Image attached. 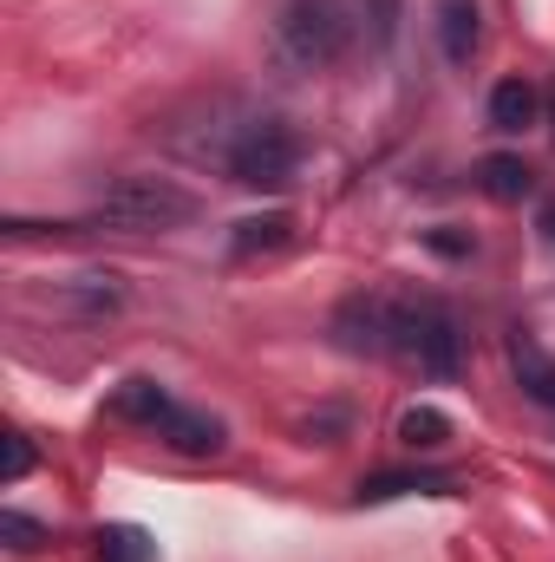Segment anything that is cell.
Segmentation results:
<instances>
[{"label": "cell", "mask_w": 555, "mask_h": 562, "mask_svg": "<svg viewBox=\"0 0 555 562\" xmlns=\"http://www.w3.org/2000/svg\"><path fill=\"white\" fill-rule=\"evenodd\" d=\"M386 353L406 360L418 380H451L464 367V327L438 294H393V334Z\"/></svg>", "instance_id": "obj_1"}, {"label": "cell", "mask_w": 555, "mask_h": 562, "mask_svg": "<svg viewBox=\"0 0 555 562\" xmlns=\"http://www.w3.org/2000/svg\"><path fill=\"white\" fill-rule=\"evenodd\" d=\"M203 203H196V190L190 183H177V177H118V183H105L99 190V203H92V216L86 223H105V229H183L190 216H196Z\"/></svg>", "instance_id": "obj_2"}, {"label": "cell", "mask_w": 555, "mask_h": 562, "mask_svg": "<svg viewBox=\"0 0 555 562\" xmlns=\"http://www.w3.org/2000/svg\"><path fill=\"white\" fill-rule=\"evenodd\" d=\"M353 33L360 26H353V13L340 0H287L275 20V53L287 66H301V72H320V66L347 59Z\"/></svg>", "instance_id": "obj_3"}, {"label": "cell", "mask_w": 555, "mask_h": 562, "mask_svg": "<svg viewBox=\"0 0 555 562\" xmlns=\"http://www.w3.org/2000/svg\"><path fill=\"white\" fill-rule=\"evenodd\" d=\"M223 164L242 190H287L294 170H301V132L287 119H249L223 144Z\"/></svg>", "instance_id": "obj_4"}, {"label": "cell", "mask_w": 555, "mask_h": 562, "mask_svg": "<svg viewBox=\"0 0 555 562\" xmlns=\"http://www.w3.org/2000/svg\"><path fill=\"white\" fill-rule=\"evenodd\" d=\"M386 334H393V294H347L333 307V340L347 353H386Z\"/></svg>", "instance_id": "obj_5"}, {"label": "cell", "mask_w": 555, "mask_h": 562, "mask_svg": "<svg viewBox=\"0 0 555 562\" xmlns=\"http://www.w3.org/2000/svg\"><path fill=\"white\" fill-rule=\"evenodd\" d=\"M438 46L451 66H471V53L484 46V13L477 0H438Z\"/></svg>", "instance_id": "obj_6"}, {"label": "cell", "mask_w": 555, "mask_h": 562, "mask_svg": "<svg viewBox=\"0 0 555 562\" xmlns=\"http://www.w3.org/2000/svg\"><path fill=\"white\" fill-rule=\"evenodd\" d=\"M170 451H183V458H216L229 438H223V419H209V413H190V406H177L170 419H163V431H157Z\"/></svg>", "instance_id": "obj_7"}, {"label": "cell", "mask_w": 555, "mask_h": 562, "mask_svg": "<svg viewBox=\"0 0 555 562\" xmlns=\"http://www.w3.org/2000/svg\"><path fill=\"white\" fill-rule=\"evenodd\" d=\"M170 413H177V400H170L157 380H125V386L112 393V419H125V425H150V431H163Z\"/></svg>", "instance_id": "obj_8"}, {"label": "cell", "mask_w": 555, "mask_h": 562, "mask_svg": "<svg viewBox=\"0 0 555 562\" xmlns=\"http://www.w3.org/2000/svg\"><path fill=\"white\" fill-rule=\"evenodd\" d=\"M536 112H543V92H536L530 79H503V86L490 92V125H497V132H530Z\"/></svg>", "instance_id": "obj_9"}, {"label": "cell", "mask_w": 555, "mask_h": 562, "mask_svg": "<svg viewBox=\"0 0 555 562\" xmlns=\"http://www.w3.org/2000/svg\"><path fill=\"white\" fill-rule=\"evenodd\" d=\"M477 183H484V196H497V203H523V196L536 190L530 164H523V157H510V150L484 157V164H477Z\"/></svg>", "instance_id": "obj_10"}, {"label": "cell", "mask_w": 555, "mask_h": 562, "mask_svg": "<svg viewBox=\"0 0 555 562\" xmlns=\"http://www.w3.org/2000/svg\"><path fill=\"white\" fill-rule=\"evenodd\" d=\"M294 236V216L287 210H269V216H249V223H236V236H229V256L236 262H249V256H269Z\"/></svg>", "instance_id": "obj_11"}, {"label": "cell", "mask_w": 555, "mask_h": 562, "mask_svg": "<svg viewBox=\"0 0 555 562\" xmlns=\"http://www.w3.org/2000/svg\"><path fill=\"white\" fill-rule=\"evenodd\" d=\"M510 360H517V380H523V393L536 400V406H550L555 413V360L536 347V340H517L510 347Z\"/></svg>", "instance_id": "obj_12"}, {"label": "cell", "mask_w": 555, "mask_h": 562, "mask_svg": "<svg viewBox=\"0 0 555 562\" xmlns=\"http://www.w3.org/2000/svg\"><path fill=\"white\" fill-rule=\"evenodd\" d=\"M406 491H451V477H438V471H373L360 484V504H386V497H406Z\"/></svg>", "instance_id": "obj_13"}, {"label": "cell", "mask_w": 555, "mask_h": 562, "mask_svg": "<svg viewBox=\"0 0 555 562\" xmlns=\"http://www.w3.org/2000/svg\"><path fill=\"white\" fill-rule=\"evenodd\" d=\"M92 543H99V562H157V543L144 537L138 524H105Z\"/></svg>", "instance_id": "obj_14"}, {"label": "cell", "mask_w": 555, "mask_h": 562, "mask_svg": "<svg viewBox=\"0 0 555 562\" xmlns=\"http://www.w3.org/2000/svg\"><path fill=\"white\" fill-rule=\"evenodd\" d=\"M66 301H72L79 314H112V307L125 301V281L118 276H79L72 288H66Z\"/></svg>", "instance_id": "obj_15"}, {"label": "cell", "mask_w": 555, "mask_h": 562, "mask_svg": "<svg viewBox=\"0 0 555 562\" xmlns=\"http://www.w3.org/2000/svg\"><path fill=\"white\" fill-rule=\"evenodd\" d=\"M399 438H406L412 451H438V445L451 438V419H444L438 406H412V413L399 419Z\"/></svg>", "instance_id": "obj_16"}, {"label": "cell", "mask_w": 555, "mask_h": 562, "mask_svg": "<svg viewBox=\"0 0 555 562\" xmlns=\"http://www.w3.org/2000/svg\"><path fill=\"white\" fill-rule=\"evenodd\" d=\"M0 543H7L13 557H33V550L46 543V530H39L33 517H20V510H7V517H0Z\"/></svg>", "instance_id": "obj_17"}, {"label": "cell", "mask_w": 555, "mask_h": 562, "mask_svg": "<svg viewBox=\"0 0 555 562\" xmlns=\"http://www.w3.org/2000/svg\"><path fill=\"white\" fill-rule=\"evenodd\" d=\"M366 20H373V46L399 40V0H366Z\"/></svg>", "instance_id": "obj_18"}, {"label": "cell", "mask_w": 555, "mask_h": 562, "mask_svg": "<svg viewBox=\"0 0 555 562\" xmlns=\"http://www.w3.org/2000/svg\"><path fill=\"white\" fill-rule=\"evenodd\" d=\"M26 471H33V445L20 431H7V484H20Z\"/></svg>", "instance_id": "obj_19"}]
</instances>
